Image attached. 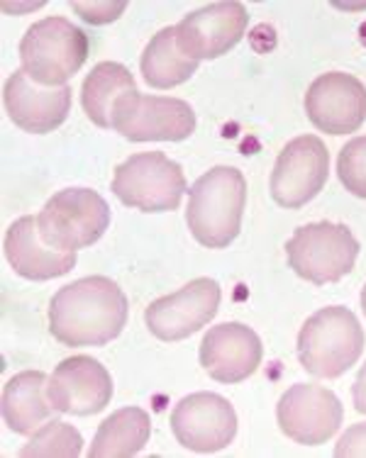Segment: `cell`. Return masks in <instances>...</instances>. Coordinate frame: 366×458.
<instances>
[{
  "label": "cell",
  "instance_id": "obj_15",
  "mask_svg": "<svg viewBox=\"0 0 366 458\" xmlns=\"http://www.w3.org/2000/svg\"><path fill=\"white\" fill-rule=\"evenodd\" d=\"M305 113L320 132H357L366 123V86L352 73H322L305 93Z\"/></svg>",
  "mask_w": 366,
  "mask_h": 458
},
{
  "label": "cell",
  "instance_id": "obj_1",
  "mask_svg": "<svg viewBox=\"0 0 366 458\" xmlns=\"http://www.w3.org/2000/svg\"><path fill=\"white\" fill-rule=\"evenodd\" d=\"M127 312V295L113 278L89 276L54 295L49 332L64 346H103L125 329Z\"/></svg>",
  "mask_w": 366,
  "mask_h": 458
},
{
  "label": "cell",
  "instance_id": "obj_7",
  "mask_svg": "<svg viewBox=\"0 0 366 458\" xmlns=\"http://www.w3.org/2000/svg\"><path fill=\"white\" fill-rule=\"evenodd\" d=\"M186 191L183 168L161 151L132 154L115 168L113 176L117 200L142 212H174Z\"/></svg>",
  "mask_w": 366,
  "mask_h": 458
},
{
  "label": "cell",
  "instance_id": "obj_26",
  "mask_svg": "<svg viewBox=\"0 0 366 458\" xmlns=\"http://www.w3.org/2000/svg\"><path fill=\"white\" fill-rule=\"evenodd\" d=\"M337 458H366V422L352 424L335 446Z\"/></svg>",
  "mask_w": 366,
  "mask_h": 458
},
{
  "label": "cell",
  "instance_id": "obj_17",
  "mask_svg": "<svg viewBox=\"0 0 366 458\" xmlns=\"http://www.w3.org/2000/svg\"><path fill=\"white\" fill-rule=\"evenodd\" d=\"M3 106L22 132L47 134L66 123L72 110V89H45L18 69L5 81Z\"/></svg>",
  "mask_w": 366,
  "mask_h": 458
},
{
  "label": "cell",
  "instance_id": "obj_22",
  "mask_svg": "<svg viewBox=\"0 0 366 458\" xmlns=\"http://www.w3.org/2000/svg\"><path fill=\"white\" fill-rule=\"evenodd\" d=\"M142 76L157 90L176 89L181 83L191 81L198 71V62L191 59L179 49L176 42V27H164L149 39L142 54Z\"/></svg>",
  "mask_w": 366,
  "mask_h": 458
},
{
  "label": "cell",
  "instance_id": "obj_9",
  "mask_svg": "<svg viewBox=\"0 0 366 458\" xmlns=\"http://www.w3.org/2000/svg\"><path fill=\"white\" fill-rule=\"evenodd\" d=\"M113 130L132 141H183L196 132V113L186 100L164 96H125L113 114Z\"/></svg>",
  "mask_w": 366,
  "mask_h": 458
},
{
  "label": "cell",
  "instance_id": "obj_12",
  "mask_svg": "<svg viewBox=\"0 0 366 458\" xmlns=\"http://www.w3.org/2000/svg\"><path fill=\"white\" fill-rule=\"evenodd\" d=\"M220 308V285L213 278H196L181 291L154 300L144 310V322L161 342H181L210 325Z\"/></svg>",
  "mask_w": 366,
  "mask_h": 458
},
{
  "label": "cell",
  "instance_id": "obj_25",
  "mask_svg": "<svg viewBox=\"0 0 366 458\" xmlns=\"http://www.w3.org/2000/svg\"><path fill=\"white\" fill-rule=\"evenodd\" d=\"M72 8L79 13L81 18L93 25H103V22H113L120 18V13L127 8L125 3H72Z\"/></svg>",
  "mask_w": 366,
  "mask_h": 458
},
{
  "label": "cell",
  "instance_id": "obj_5",
  "mask_svg": "<svg viewBox=\"0 0 366 458\" xmlns=\"http://www.w3.org/2000/svg\"><path fill=\"white\" fill-rule=\"evenodd\" d=\"M288 266L315 285L342 281L357 264L359 242L340 222H311L286 242Z\"/></svg>",
  "mask_w": 366,
  "mask_h": 458
},
{
  "label": "cell",
  "instance_id": "obj_21",
  "mask_svg": "<svg viewBox=\"0 0 366 458\" xmlns=\"http://www.w3.org/2000/svg\"><path fill=\"white\" fill-rule=\"evenodd\" d=\"M152 420L142 407H123L100 424L89 449V458H132L147 446Z\"/></svg>",
  "mask_w": 366,
  "mask_h": 458
},
{
  "label": "cell",
  "instance_id": "obj_3",
  "mask_svg": "<svg viewBox=\"0 0 366 458\" xmlns=\"http://www.w3.org/2000/svg\"><path fill=\"white\" fill-rule=\"evenodd\" d=\"M364 352V329L354 312L330 305L315 312L298 335V359L315 378H340Z\"/></svg>",
  "mask_w": 366,
  "mask_h": 458
},
{
  "label": "cell",
  "instance_id": "obj_16",
  "mask_svg": "<svg viewBox=\"0 0 366 458\" xmlns=\"http://www.w3.org/2000/svg\"><path fill=\"white\" fill-rule=\"evenodd\" d=\"M200 366L208 376L225 386L247 380L260 369L264 346L254 329L240 322L210 327L200 342Z\"/></svg>",
  "mask_w": 366,
  "mask_h": 458
},
{
  "label": "cell",
  "instance_id": "obj_4",
  "mask_svg": "<svg viewBox=\"0 0 366 458\" xmlns=\"http://www.w3.org/2000/svg\"><path fill=\"white\" fill-rule=\"evenodd\" d=\"M89 59V35L66 18H45L27 27L20 62L30 79L45 89H62Z\"/></svg>",
  "mask_w": 366,
  "mask_h": 458
},
{
  "label": "cell",
  "instance_id": "obj_2",
  "mask_svg": "<svg viewBox=\"0 0 366 458\" xmlns=\"http://www.w3.org/2000/svg\"><path fill=\"white\" fill-rule=\"evenodd\" d=\"M186 222L198 244L225 249L233 244L242 227L247 205V181L234 166H215L198 178L188 191Z\"/></svg>",
  "mask_w": 366,
  "mask_h": 458
},
{
  "label": "cell",
  "instance_id": "obj_24",
  "mask_svg": "<svg viewBox=\"0 0 366 458\" xmlns=\"http://www.w3.org/2000/svg\"><path fill=\"white\" fill-rule=\"evenodd\" d=\"M337 174L349 193L366 200V137H354L342 147Z\"/></svg>",
  "mask_w": 366,
  "mask_h": 458
},
{
  "label": "cell",
  "instance_id": "obj_27",
  "mask_svg": "<svg viewBox=\"0 0 366 458\" xmlns=\"http://www.w3.org/2000/svg\"><path fill=\"white\" fill-rule=\"evenodd\" d=\"M352 400H354V410L366 414V363L362 366L357 380L352 386Z\"/></svg>",
  "mask_w": 366,
  "mask_h": 458
},
{
  "label": "cell",
  "instance_id": "obj_10",
  "mask_svg": "<svg viewBox=\"0 0 366 458\" xmlns=\"http://www.w3.org/2000/svg\"><path fill=\"white\" fill-rule=\"evenodd\" d=\"M342 403L332 390L315 383H295L281 395L277 420L288 439L303 446H320L340 429Z\"/></svg>",
  "mask_w": 366,
  "mask_h": 458
},
{
  "label": "cell",
  "instance_id": "obj_13",
  "mask_svg": "<svg viewBox=\"0 0 366 458\" xmlns=\"http://www.w3.org/2000/svg\"><path fill=\"white\" fill-rule=\"evenodd\" d=\"M49 403L59 414L90 417L103 412L113 400V378L93 356L64 359L47 383Z\"/></svg>",
  "mask_w": 366,
  "mask_h": 458
},
{
  "label": "cell",
  "instance_id": "obj_19",
  "mask_svg": "<svg viewBox=\"0 0 366 458\" xmlns=\"http://www.w3.org/2000/svg\"><path fill=\"white\" fill-rule=\"evenodd\" d=\"M47 378L42 370H22L3 388V420L10 432L35 434L54 417L52 403L47 395Z\"/></svg>",
  "mask_w": 366,
  "mask_h": 458
},
{
  "label": "cell",
  "instance_id": "obj_23",
  "mask_svg": "<svg viewBox=\"0 0 366 458\" xmlns=\"http://www.w3.org/2000/svg\"><path fill=\"white\" fill-rule=\"evenodd\" d=\"M83 451V437H81L72 424L59 422H45L35 434L30 444L20 449L22 458H79Z\"/></svg>",
  "mask_w": 366,
  "mask_h": 458
},
{
  "label": "cell",
  "instance_id": "obj_11",
  "mask_svg": "<svg viewBox=\"0 0 366 458\" xmlns=\"http://www.w3.org/2000/svg\"><path fill=\"white\" fill-rule=\"evenodd\" d=\"M171 432L181 446L196 454H215L230 446L237 434V412L217 393H193L171 412Z\"/></svg>",
  "mask_w": 366,
  "mask_h": 458
},
{
  "label": "cell",
  "instance_id": "obj_18",
  "mask_svg": "<svg viewBox=\"0 0 366 458\" xmlns=\"http://www.w3.org/2000/svg\"><path fill=\"white\" fill-rule=\"evenodd\" d=\"M3 251L13 271L27 281H52L66 276L76 266V251H62L39 237L37 217L25 215L8 227Z\"/></svg>",
  "mask_w": 366,
  "mask_h": 458
},
{
  "label": "cell",
  "instance_id": "obj_6",
  "mask_svg": "<svg viewBox=\"0 0 366 458\" xmlns=\"http://www.w3.org/2000/svg\"><path fill=\"white\" fill-rule=\"evenodd\" d=\"M110 225V208L90 188H66L52 195L37 215L39 237L62 251L96 244Z\"/></svg>",
  "mask_w": 366,
  "mask_h": 458
},
{
  "label": "cell",
  "instance_id": "obj_8",
  "mask_svg": "<svg viewBox=\"0 0 366 458\" xmlns=\"http://www.w3.org/2000/svg\"><path fill=\"white\" fill-rule=\"evenodd\" d=\"M330 154L320 137L303 134L281 149L271 171V198L288 210H298L313 200L328 183Z\"/></svg>",
  "mask_w": 366,
  "mask_h": 458
},
{
  "label": "cell",
  "instance_id": "obj_20",
  "mask_svg": "<svg viewBox=\"0 0 366 458\" xmlns=\"http://www.w3.org/2000/svg\"><path fill=\"white\" fill-rule=\"evenodd\" d=\"M134 90L137 86L127 66L117 62H100L83 81L81 106H83V113L89 114L90 123L103 130H113V114H115L117 103Z\"/></svg>",
  "mask_w": 366,
  "mask_h": 458
},
{
  "label": "cell",
  "instance_id": "obj_28",
  "mask_svg": "<svg viewBox=\"0 0 366 458\" xmlns=\"http://www.w3.org/2000/svg\"><path fill=\"white\" fill-rule=\"evenodd\" d=\"M362 310H364V315H366V285L362 288Z\"/></svg>",
  "mask_w": 366,
  "mask_h": 458
},
{
  "label": "cell",
  "instance_id": "obj_14",
  "mask_svg": "<svg viewBox=\"0 0 366 458\" xmlns=\"http://www.w3.org/2000/svg\"><path fill=\"white\" fill-rule=\"evenodd\" d=\"M250 15L242 3H213L188 13L176 25L179 49L191 59H217L240 45L247 32Z\"/></svg>",
  "mask_w": 366,
  "mask_h": 458
}]
</instances>
